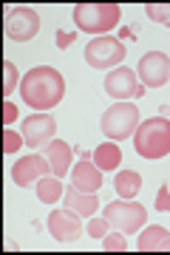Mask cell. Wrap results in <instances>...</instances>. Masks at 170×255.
I'll list each match as a JSON object with an SVG mask.
<instances>
[{"mask_svg":"<svg viewBox=\"0 0 170 255\" xmlns=\"http://www.w3.org/2000/svg\"><path fill=\"white\" fill-rule=\"evenodd\" d=\"M102 216L111 221V227H117L125 236H131L136 230H142L145 219H148V210L134 199H119V201H111Z\"/></svg>","mask_w":170,"mask_h":255,"instance_id":"5b68a950","label":"cell"},{"mask_svg":"<svg viewBox=\"0 0 170 255\" xmlns=\"http://www.w3.org/2000/svg\"><path fill=\"white\" fill-rule=\"evenodd\" d=\"M102 133L111 136L114 142H122V139L134 136L136 128H139V108L131 105V102H119V105H111V108L102 114Z\"/></svg>","mask_w":170,"mask_h":255,"instance_id":"277c9868","label":"cell"},{"mask_svg":"<svg viewBox=\"0 0 170 255\" xmlns=\"http://www.w3.org/2000/svg\"><path fill=\"white\" fill-rule=\"evenodd\" d=\"M63 193H65V187L57 176H45V179L37 182V196H40V201H45V204H54L57 199H63Z\"/></svg>","mask_w":170,"mask_h":255,"instance_id":"d6986e66","label":"cell"},{"mask_svg":"<svg viewBox=\"0 0 170 255\" xmlns=\"http://www.w3.org/2000/svg\"><path fill=\"white\" fill-rule=\"evenodd\" d=\"M40 31V14L28 6H14L6 11V37L14 43H26Z\"/></svg>","mask_w":170,"mask_h":255,"instance_id":"ba28073f","label":"cell"},{"mask_svg":"<svg viewBox=\"0 0 170 255\" xmlns=\"http://www.w3.org/2000/svg\"><path fill=\"white\" fill-rule=\"evenodd\" d=\"M139 253H170V233L165 227H148L142 230V236L136 241Z\"/></svg>","mask_w":170,"mask_h":255,"instance_id":"2e32d148","label":"cell"},{"mask_svg":"<svg viewBox=\"0 0 170 255\" xmlns=\"http://www.w3.org/2000/svg\"><path fill=\"white\" fill-rule=\"evenodd\" d=\"M108 227H111V221L102 216V219H91V224H88V236L91 238H105L108 236Z\"/></svg>","mask_w":170,"mask_h":255,"instance_id":"cb8c5ba5","label":"cell"},{"mask_svg":"<svg viewBox=\"0 0 170 255\" xmlns=\"http://www.w3.org/2000/svg\"><path fill=\"white\" fill-rule=\"evenodd\" d=\"M114 187H117V196L134 199V196H139V190H142V176L136 173V170H122V173H117V179H114Z\"/></svg>","mask_w":170,"mask_h":255,"instance_id":"ac0fdd59","label":"cell"},{"mask_svg":"<svg viewBox=\"0 0 170 255\" xmlns=\"http://www.w3.org/2000/svg\"><path fill=\"white\" fill-rule=\"evenodd\" d=\"M71 145L68 142H63V139H51L48 145L43 147V156L48 159V164H51V173L57 176V179H63L68 170H71Z\"/></svg>","mask_w":170,"mask_h":255,"instance_id":"5bb4252c","label":"cell"},{"mask_svg":"<svg viewBox=\"0 0 170 255\" xmlns=\"http://www.w3.org/2000/svg\"><path fill=\"white\" fill-rule=\"evenodd\" d=\"M105 94L119 102H128V100H139L145 94V85L136 80V71H131L128 65H119L105 77Z\"/></svg>","mask_w":170,"mask_h":255,"instance_id":"52a82bcc","label":"cell"},{"mask_svg":"<svg viewBox=\"0 0 170 255\" xmlns=\"http://www.w3.org/2000/svg\"><path fill=\"white\" fill-rule=\"evenodd\" d=\"M134 147L142 159H162L170 153V119L151 117L139 122L134 133Z\"/></svg>","mask_w":170,"mask_h":255,"instance_id":"7a4b0ae2","label":"cell"},{"mask_svg":"<svg viewBox=\"0 0 170 255\" xmlns=\"http://www.w3.org/2000/svg\"><path fill=\"white\" fill-rule=\"evenodd\" d=\"M54 130H57V122L51 114H34L23 122V139L28 147H45L54 139Z\"/></svg>","mask_w":170,"mask_h":255,"instance_id":"8fae6325","label":"cell"},{"mask_svg":"<svg viewBox=\"0 0 170 255\" xmlns=\"http://www.w3.org/2000/svg\"><path fill=\"white\" fill-rule=\"evenodd\" d=\"M82 216L71 213V210H54L51 216H48V233H51L57 241H63V244H71L77 241L82 233V224H80Z\"/></svg>","mask_w":170,"mask_h":255,"instance_id":"7c38bea8","label":"cell"},{"mask_svg":"<svg viewBox=\"0 0 170 255\" xmlns=\"http://www.w3.org/2000/svg\"><path fill=\"white\" fill-rule=\"evenodd\" d=\"M71 40H74V34H68V31H60V34H57V46L65 48V46H71Z\"/></svg>","mask_w":170,"mask_h":255,"instance_id":"4316f807","label":"cell"},{"mask_svg":"<svg viewBox=\"0 0 170 255\" xmlns=\"http://www.w3.org/2000/svg\"><path fill=\"white\" fill-rule=\"evenodd\" d=\"M3 68H6V82H3V94H6V97H11V91L17 88V68L11 65V60H6V63H3Z\"/></svg>","mask_w":170,"mask_h":255,"instance_id":"603a6c76","label":"cell"},{"mask_svg":"<svg viewBox=\"0 0 170 255\" xmlns=\"http://www.w3.org/2000/svg\"><path fill=\"white\" fill-rule=\"evenodd\" d=\"M63 204L65 210H71V213H77V216H82V219H88V216H94L99 210V199H97V193H85L80 190V187H65L63 193Z\"/></svg>","mask_w":170,"mask_h":255,"instance_id":"4fadbf2b","label":"cell"},{"mask_svg":"<svg viewBox=\"0 0 170 255\" xmlns=\"http://www.w3.org/2000/svg\"><path fill=\"white\" fill-rule=\"evenodd\" d=\"M145 14L170 28V3H148V6H145Z\"/></svg>","mask_w":170,"mask_h":255,"instance_id":"ffe728a7","label":"cell"},{"mask_svg":"<svg viewBox=\"0 0 170 255\" xmlns=\"http://www.w3.org/2000/svg\"><path fill=\"white\" fill-rule=\"evenodd\" d=\"M23 142H26V139H23V133H14L11 128H6V130H3V153H17L20 147H23Z\"/></svg>","mask_w":170,"mask_h":255,"instance_id":"44dd1931","label":"cell"},{"mask_svg":"<svg viewBox=\"0 0 170 255\" xmlns=\"http://www.w3.org/2000/svg\"><path fill=\"white\" fill-rule=\"evenodd\" d=\"M125 60V43L117 37H94L88 46H85V63L91 68H111L119 65Z\"/></svg>","mask_w":170,"mask_h":255,"instance_id":"8992f818","label":"cell"},{"mask_svg":"<svg viewBox=\"0 0 170 255\" xmlns=\"http://www.w3.org/2000/svg\"><path fill=\"white\" fill-rule=\"evenodd\" d=\"M45 173H51V164L43 153H31V156H23L14 162L11 167V179L17 187H28V184H37L40 179H45Z\"/></svg>","mask_w":170,"mask_h":255,"instance_id":"30bf717a","label":"cell"},{"mask_svg":"<svg viewBox=\"0 0 170 255\" xmlns=\"http://www.w3.org/2000/svg\"><path fill=\"white\" fill-rule=\"evenodd\" d=\"M71 184L85 193H97L102 187V170L91 159H80L71 170Z\"/></svg>","mask_w":170,"mask_h":255,"instance_id":"9a60e30c","label":"cell"},{"mask_svg":"<svg viewBox=\"0 0 170 255\" xmlns=\"http://www.w3.org/2000/svg\"><path fill=\"white\" fill-rule=\"evenodd\" d=\"M119 6L117 3H77L74 6V23L85 34H108L119 23Z\"/></svg>","mask_w":170,"mask_h":255,"instance_id":"3957f363","label":"cell"},{"mask_svg":"<svg viewBox=\"0 0 170 255\" xmlns=\"http://www.w3.org/2000/svg\"><path fill=\"white\" fill-rule=\"evenodd\" d=\"M63 94H65V80L51 65H37L20 82V97L34 111H48L54 105H60Z\"/></svg>","mask_w":170,"mask_h":255,"instance_id":"6da1fadb","label":"cell"},{"mask_svg":"<svg viewBox=\"0 0 170 255\" xmlns=\"http://www.w3.org/2000/svg\"><path fill=\"white\" fill-rule=\"evenodd\" d=\"M14 119H17V108H14V102H11V100H6V102H3V122L11 125Z\"/></svg>","mask_w":170,"mask_h":255,"instance_id":"484cf974","label":"cell"},{"mask_svg":"<svg viewBox=\"0 0 170 255\" xmlns=\"http://www.w3.org/2000/svg\"><path fill=\"white\" fill-rule=\"evenodd\" d=\"M102 250H108V253H125L128 250V241L119 233H114V236H105L102 238Z\"/></svg>","mask_w":170,"mask_h":255,"instance_id":"7402d4cb","label":"cell"},{"mask_svg":"<svg viewBox=\"0 0 170 255\" xmlns=\"http://www.w3.org/2000/svg\"><path fill=\"white\" fill-rule=\"evenodd\" d=\"M156 210H159V213H170V190H168V184H162V187H159V196H156Z\"/></svg>","mask_w":170,"mask_h":255,"instance_id":"d4e9b609","label":"cell"},{"mask_svg":"<svg viewBox=\"0 0 170 255\" xmlns=\"http://www.w3.org/2000/svg\"><path fill=\"white\" fill-rule=\"evenodd\" d=\"M91 159H94V164H97L102 173H108V170H117L119 164H122V150H119L117 142H102L91 153Z\"/></svg>","mask_w":170,"mask_h":255,"instance_id":"e0dca14e","label":"cell"},{"mask_svg":"<svg viewBox=\"0 0 170 255\" xmlns=\"http://www.w3.org/2000/svg\"><path fill=\"white\" fill-rule=\"evenodd\" d=\"M139 80L145 88H162L170 80V57L162 51H148L139 60Z\"/></svg>","mask_w":170,"mask_h":255,"instance_id":"9c48e42d","label":"cell"}]
</instances>
